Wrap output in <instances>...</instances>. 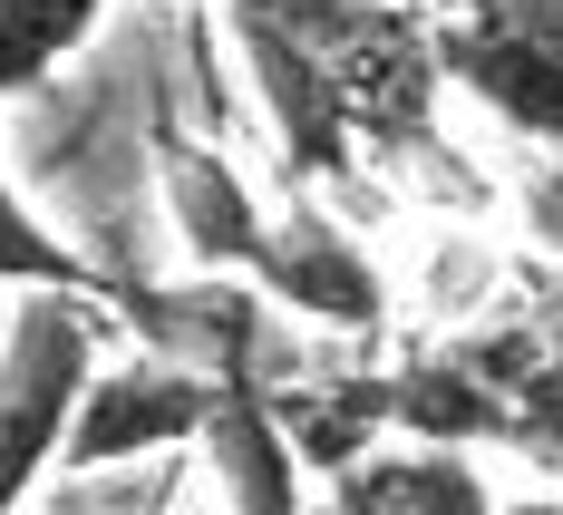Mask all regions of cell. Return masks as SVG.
<instances>
[{"mask_svg": "<svg viewBox=\"0 0 563 515\" xmlns=\"http://www.w3.org/2000/svg\"><path fill=\"white\" fill-rule=\"evenodd\" d=\"M108 20V0H0V98L49 88L58 58Z\"/></svg>", "mask_w": 563, "mask_h": 515, "instance_id": "8fae6325", "label": "cell"}, {"mask_svg": "<svg viewBox=\"0 0 563 515\" xmlns=\"http://www.w3.org/2000/svg\"><path fill=\"white\" fill-rule=\"evenodd\" d=\"M438 68L476 108H496L515 136L563 156V0H456L428 10Z\"/></svg>", "mask_w": 563, "mask_h": 515, "instance_id": "7a4b0ae2", "label": "cell"}, {"mask_svg": "<svg viewBox=\"0 0 563 515\" xmlns=\"http://www.w3.org/2000/svg\"><path fill=\"white\" fill-rule=\"evenodd\" d=\"M98 311L68 292H20L0 341V515L30 506V486L68 458V428L98 380Z\"/></svg>", "mask_w": 563, "mask_h": 515, "instance_id": "6da1fadb", "label": "cell"}, {"mask_svg": "<svg viewBox=\"0 0 563 515\" xmlns=\"http://www.w3.org/2000/svg\"><path fill=\"white\" fill-rule=\"evenodd\" d=\"M0 283L10 292H68V302H88V292H108L117 302V283H98L88 273V253H68L30 205H20V185L0 175Z\"/></svg>", "mask_w": 563, "mask_h": 515, "instance_id": "7c38bea8", "label": "cell"}, {"mask_svg": "<svg viewBox=\"0 0 563 515\" xmlns=\"http://www.w3.org/2000/svg\"><path fill=\"white\" fill-rule=\"evenodd\" d=\"M506 515H563V496H515Z\"/></svg>", "mask_w": 563, "mask_h": 515, "instance_id": "5bb4252c", "label": "cell"}, {"mask_svg": "<svg viewBox=\"0 0 563 515\" xmlns=\"http://www.w3.org/2000/svg\"><path fill=\"white\" fill-rule=\"evenodd\" d=\"M389 438H408V448L506 438V448H515V399L456 341H438V350H418V360H398V370H389Z\"/></svg>", "mask_w": 563, "mask_h": 515, "instance_id": "ba28073f", "label": "cell"}, {"mask_svg": "<svg viewBox=\"0 0 563 515\" xmlns=\"http://www.w3.org/2000/svg\"><path fill=\"white\" fill-rule=\"evenodd\" d=\"M273 418L291 428L301 467L340 486L360 458H379L369 438H389V370H350V380H273Z\"/></svg>", "mask_w": 563, "mask_h": 515, "instance_id": "9c48e42d", "label": "cell"}, {"mask_svg": "<svg viewBox=\"0 0 563 515\" xmlns=\"http://www.w3.org/2000/svg\"><path fill=\"white\" fill-rule=\"evenodd\" d=\"M331 515H506L466 448H379L331 486Z\"/></svg>", "mask_w": 563, "mask_h": 515, "instance_id": "30bf717a", "label": "cell"}, {"mask_svg": "<svg viewBox=\"0 0 563 515\" xmlns=\"http://www.w3.org/2000/svg\"><path fill=\"white\" fill-rule=\"evenodd\" d=\"M428 10H456V0H428Z\"/></svg>", "mask_w": 563, "mask_h": 515, "instance_id": "2e32d148", "label": "cell"}, {"mask_svg": "<svg viewBox=\"0 0 563 515\" xmlns=\"http://www.w3.org/2000/svg\"><path fill=\"white\" fill-rule=\"evenodd\" d=\"M156 175H166V215H175V243L195 273L214 283H253L263 273V243H273V205H253V185L233 175V156L195 146L185 127H156Z\"/></svg>", "mask_w": 563, "mask_h": 515, "instance_id": "8992f818", "label": "cell"}, {"mask_svg": "<svg viewBox=\"0 0 563 515\" xmlns=\"http://www.w3.org/2000/svg\"><path fill=\"white\" fill-rule=\"evenodd\" d=\"M205 418H214V380H205V370L156 360V350L108 360V370L88 380V408H78V428H68L58 476H108V467L195 448V438H205Z\"/></svg>", "mask_w": 563, "mask_h": 515, "instance_id": "277c9868", "label": "cell"}, {"mask_svg": "<svg viewBox=\"0 0 563 515\" xmlns=\"http://www.w3.org/2000/svg\"><path fill=\"white\" fill-rule=\"evenodd\" d=\"M195 448H205L214 486H224V515H311V467L291 448V428L273 418L263 380H224Z\"/></svg>", "mask_w": 563, "mask_h": 515, "instance_id": "52a82bcc", "label": "cell"}, {"mask_svg": "<svg viewBox=\"0 0 563 515\" xmlns=\"http://www.w3.org/2000/svg\"><path fill=\"white\" fill-rule=\"evenodd\" d=\"M233 40H243V68L263 88V117H273V146L291 185H350L360 175V127H350V98H340L331 58L311 50L282 10H224Z\"/></svg>", "mask_w": 563, "mask_h": 515, "instance_id": "3957f363", "label": "cell"}, {"mask_svg": "<svg viewBox=\"0 0 563 515\" xmlns=\"http://www.w3.org/2000/svg\"><path fill=\"white\" fill-rule=\"evenodd\" d=\"M253 292H263L273 311H291V321H321V331H350V341H379V321H389L379 263L360 253V233L340 224L321 195L273 205V243H263Z\"/></svg>", "mask_w": 563, "mask_h": 515, "instance_id": "5b68a950", "label": "cell"}, {"mask_svg": "<svg viewBox=\"0 0 563 515\" xmlns=\"http://www.w3.org/2000/svg\"><path fill=\"white\" fill-rule=\"evenodd\" d=\"M525 233L563 263V156H544V166L525 175Z\"/></svg>", "mask_w": 563, "mask_h": 515, "instance_id": "4fadbf2b", "label": "cell"}, {"mask_svg": "<svg viewBox=\"0 0 563 515\" xmlns=\"http://www.w3.org/2000/svg\"><path fill=\"white\" fill-rule=\"evenodd\" d=\"M224 10H282V0H224Z\"/></svg>", "mask_w": 563, "mask_h": 515, "instance_id": "9a60e30c", "label": "cell"}]
</instances>
